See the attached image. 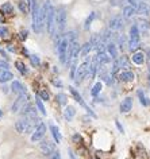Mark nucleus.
<instances>
[{
    "mask_svg": "<svg viewBox=\"0 0 150 159\" xmlns=\"http://www.w3.org/2000/svg\"><path fill=\"white\" fill-rule=\"evenodd\" d=\"M56 100H57V102L60 105H62V107H66L68 105V97L64 93H58V95L56 96Z\"/></svg>",
    "mask_w": 150,
    "mask_h": 159,
    "instance_id": "nucleus-22",
    "label": "nucleus"
},
{
    "mask_svg": "<svg viewBox=\"0 0 150 159\" xmlns=\"http://www.w3.org/2000/svg\"><path fill=\"white\" fill-rule=\"evenodd\" d=\"M8 37V30L4 26H0V38H7Z\"/></svg>",
    "mask_w": 150,
    "mask_h": 159,
    "instance_id": "nucleus-31",
    "label": "nucleus"
},
{
    "mask_svg": "<svg viewBox=\"0 0 150 159\" xmlns=\"http://www.w3.org/2000/svg\"><path fill=\"white\" fill-rule=\"evenodd\" d=\"M46 30L49 35H53L56 30V10L51 7L50 3L48 6V14H46Z\"/></svg>",
    "mask_w": 150,
    "mask_h": 159,
    "instance_id": "nucleus-3",
    "label": "nucleus"
},
{
    "mask_svg": "<svg viewBox=\"0 0 150 159\" xmlns=\"http://www.w3.org/2000/svg\"><path fill=\"white\" fill-rule=\"evenodd\" d=\"M69 156H70V159H76V156H74V154L72 153V150H69Z\"/></svg>",
    "mask_w": 150,
    "mask_h": 159,
    "instance_id": "nucleus-39",
    "label": "nucleus"
},
{
    "mask_svg": "<svg viewBox=\"0 0 150 159\" xmlns=\"http://www.w3.org/2000/svg\"><path fill=\"white\" fill-rule=\"evenodd\" d=\"M45 134H46V124L45 123H39V124L34 128V131H32L31 142L32 143H37L39 140H42L43 136H45Z\"/></svg>",
    "mask_w": 150,
    "mask_h": 159,
    "instance_id": "nucleus-7",
    "label": "nucleus"
},
{
    "mask_svg": "<svg viewBox=\"0 0 150 159\" xmlns=\"http://www.w3.org/2000/svg\"><path fill=\"white\" fill-rule=\"evenodd\" d=\"M76 72H77V65H76V62H73V64H72V67H70V78L72 80H74Z\"/></svg>",
    "mask_w": 150,
    "mask_h": 159,
    "instance_id": "nucleus-32",
    "label": "nucleus"
},
{
    "mask_svg": "<svg viewBox=\"0 0 150 159\" xmlns=\"http://www.w3.org/2000/svg\"><path fill=\"white\" fill-rule=\"evenodd\" d=\"M92 50V43L91 42H88V43H85V45L81 47V51H80V54L83 55V57H87V55L89 54V51Z\"/></svg>",
    "mask_w": 150,
    "mask_h": 159,
    "instance_id": "nucleus-26",
    "label": "nucleus"
},
{
    "mask_svg": "<svg viewBox=\"0 0 150 159\" xmlns=\"http://www.w3.org/2000/svg\"><path fill=\"white\" fill-rule=\"evenodd\" d=\"M89 67H91V61L89 59H85L80 66L77 67V72H76V76H74V82L76 85L81 84L84 78L88 76V72H89Z\"/></svg>",
    "mask_w": 150,
    "mask_h": 159,
    "instance_id": "nucleus-4",
    "label": "nucleus"
},
{
    "mask_svg": "<svg viewBox=\"0 0 150 159\" xmlns=\"http://www.w3.org/2000/svg\"><path fill=\"white\" fill-rule=\"evenodd\" d=\"M74 115H76V108H74V107H72V105H66V107H65V111H64L65 120L70 121L74 117Z\"/></svg>",
    "mask_w": 150,
    "mask_h": 159,
    "instance_id": "nucleus-14",
    "label": "nucleus"
},
{
    "mask_svg": "<svg viewBox=\"0 0 150 159\" xmlns=\"http://www.w3.org/2000/svg\"><path fill=\"white\" fill-rule=\"evenodd\" d=\"M39 97L42 99V101H48V100L50 99V95H49V92H46V90H41V92H39Z\"/></svg>",
    "mask_w": 150,
    "mask_h": 159,
    "instance_id": "nucleus-30",
    "label": "nucleus"
},
{
    "mask_svg": "<svg viewBox=\"0 0 150 159\" xmlns=\"http://www.w3.org/2000/svg\"><path fill=\"white\" fill-rule=\"evenodd\" d=\"M96 18V12H92L88 18H87V20H85V24H84V29L85 30H88L89 29V26H91V23H92V20Z\"/></svg>",
    "mask_w": 150,
    "mask_h": 159,
    "instance_id": "nucleus-28",
    "label": "nucleus"
},
{
    "mask_svg": "<svg viewBox=\"0 0 150 159\" xmlns=\"http://www.w3.org/2000/svg\"><path fill=\"white\" fill-rule=\"evenodd\" d=\"M1 116H3V111L0 109V119H1Z\"/></svg>",
    "mask_w": 150,
    "mask_h": 159,
    "instance_id": "nucleus-41",
    "label": "nucleus"
},
{
    "mask_svg": "<svg viewBox=\"0 0 150 159\" xmlns=\"http://www.w3.org/2000/svg\"><path fill=\"white\" fill-rule=\"evenodd\" d=\"M66 26V10L64 7H60L56 10V29L58 32H62Z\"/></svg>",
    "mask_w": 150,
    "mask_h": 159,
    "instance_id": "nucleus-2",
    "label": "nucleus"
},
{
    "mask_svg": "<svg viewBox=\"0 0 150 159\" xmlns=\"http://www.w3.org/2000/svg\"><path fill=\"white\" fill-rule=\"evenodd\" d=\"M131 61H133L135 65H144V62H145V54L142 53V51H137V53H134V54H133Z\"/></svg>",
    "mask_w": 150,
    "mask_h": 159,
    "instance_id": "nucleus-15",
    "label": "nucleus"
},
{
    "mask_svg": "<svg viewBox=\"0 0 150 159\" xmlns=\"http://www.w3.org/2000/svg\"><path fill=\"white\" fill-rule=\"evenodd\" d=\"M14 78V74L8 69H0V82L6 84Z\"/></svg>",
    "mask_w": 150,
    "mask_h": 159,
    "instance_id": "nucleus-11",
    "label": "nucleus"
},
{
    "mask_svg": "<svg viewBox=\"0 0 150 159\" xmlns=\"http://www.w3.org/2000/svg\"><path fill=\"white\" fill-rule=\"evenodd\" d=\"M8 67H10V65L7 61H0V69H8Z\"/></svg>",
    "mask_w": 150,
    "mask_h": 159,
    "instance_id": "nucleus-33",
    "label": "nucleus"
},
{
    "mask_svg": "<svg viewBox=\"0 0 150 159\" xmlns=\"http://www.w3.org/2000/svg\"><path fill=\"white\" fill-rule=\"evenodd\" d=\"M107 53H108V55L112 58V59H116V58H118V50H116L115 43L110 42L108 45H107Z\"/></svg>",
    "mask_w": 150,
    "mask_h": 159,
    "instance_id": "nucleus-16",
    "label": "nucleus"
},
{
    "mask_svg": "<svg viewBox=\"0 0 150 159\" xmlns=\"http://www.w3.org/2000/svg\"><path fill=\"white\" fill-rule=\"evenodd\" d=\"M11 90L16 95H22V93H26V88L19 82V81H12L11 84Z\"/></svg>",
    "mask_w": 150,
    "mask_h": 159,
    "instance_id": "nucleus-13",
    "label": "nucleus"
},
{
    "mask_svg": "<svg viewBox=\"0 0 150 159\" xmlns=\"http://www.w3.org/2000/svg\"><path fill=\"white\" fill-rule=\"evenodd\" d=\"M27 100H29V96L26 95V93L19 95V97L15 100V102H14L12 107H11V112H12V113H18V112H20L23 107L27 104Z\"/></svg>",
    "mask_w": 150,
    "mask_h": 159,
    "instance_id": "nucleus-8",
    "label": "nucleus"
},
{
    "mask_svg": "<svg viewBox=\"0 0 150 159\" xmlns=\"http://www.w3.org/2000/svg\"><path fill=\"white\" fill-rule=\"evenodd\" d=\"M50 131H51V135H53V139H54L56 143H60L61 142V132L58 130V127H56L54 124H50Z\"/></svg>",
    "mask_w": 150,
    "mask_h": 159,
    "instance_id": "nucleus-19",
    "label": "nucleus"
},
{
    "mask_svg": "<svg viewBox=\"0 0 150 159\" xmlns=\"http://www.w3.org/2000/svg\"><path fill=\"white\" fill-rule=\"evenodd\" d=\"M53 85L58 86V88H62V82H61L60 80H53Z\"/></svg>",
    "mask_w": 150,
    "mask_h": 159,
    "instance_id": "nucleus-35",
    "label": "nucleus"
},
{
    "mask_svg": "<svg viewBox=\"0 0 150 159\" xmlns=\"http://www.w3.org/2000/svg\"><path fill=\"white\" fill-rule=\"evenodd\" d=\"M134 73L131 72V70H123L119 73V80H120L122 82H130L134 80Z\"/></svg>",
    "mask_w": 150,
    "mask_h": 159,
    "instance_id": "nucleus-10",
    "label": "nucleus"
},
{
    "mask_svg": "<svg viewBox=\"0 0 150 159\" xmlns=\"http://www.w3.org/2000/svg\"><path fill=\"white\" fill-rule=\"evenodd\" d=\"M96 159H97V158H96Z\"/></svg>",
    "mask_w": 150,
    "mask_h": 159,
    "instance_id": "nucleus-42",
    "label": "nucleus"
},
{
    "mask_svg": "<svg viewBox=\"0 0 150 159\" xmlns=\"http://www.w3.org/2000/svg\"><path fill=\"white\" fill-rule=\"evenodd\" d=\"M1 11H3V14H6V15H12L14 14V7H12V4L11 3H4V4H1Z\"/></svg>",
    "mask_w": 150,
    "mask_h": 159,
    "instance_id": "nucleus-20",
    "label": "nucleus"
},
{
    "mask_svg": "<svg viewBox=\"0 0 150 159\" xmlns=\"http://www.w3.org/2000/svg\"><path fill=\"white\" fill-rule=\"evenodd\" d=\"M15 66H16V69L19 70V73L22 74V76H26V74L29 73V70H27L26 65L23 64L22 61H16V62H15Z\"/></svg>",
    "mask_w": 150,
    "mask_h": 159,
    "instance_id": "nucleus-21",
    "label": "nucleus"
},
{
    "mask_svg": "<svg viewBox=\"0 0 150 159\" xmlns=\"http://www.w3.org/2000/svg\"><path fill=\"white\" fill-rule=\"evenodd\" d=\"M130 50H135L139 46V29L138 26L134 24L130 29Z\"/></svg>",
    "mask_w": 150,
    "mask_h": 159,
    "instance_id": "nucleus-5",
    "label": "nucleus"
},
{
    "mask_svg": "<svg viewBox=\"0 0 150 159\" xmlns=\"http://www.w3.org/2000/svg\"><path fill=\"white\" fill-rule=\"evenodd\" d=\"M73 140H74V142H80V140H81V136H80V135H73Z\"/></svg>",
    "mask_w": 150,
    "mask_h": 159,
    "instance_id": "nucleus-38",
    "label": "nucleus"
},
{
    "mask_svg": "<svg viewBox=\"0 0 150 159\" xmlns=\"http://www.w3.org/2000/svg\"><path fill=\"white\" fill-rule=\"evenodd\" d=\"M123 27V22L120 18H112L110 20V29L111 30H120Z\"/></svg>",
    "mask_w": 150,
    "mask_h": 159,
    "instance_id": "nucleus-17",
    "label": "nucleus"
},
{
    "mask_svg": "<svg viewBox=\"0 0 150 159\" xmlns=\"http://www.w3.org/2000/svg\"><path fill=\"white\" fill-rule=\"evenodd\" d=\"M138 97H139V102L144 105V107H147V105L150 104L149 99H147L146 96H145V93L142 92V90H138Z\"/></svg>",
    "mask_w": 150,
    "mask_h": 159,
    "instance_id": "nucleus-25",
    "label": "nucleus"
},
{
    "mask_svg": "<svg viewBox=\"0 0 150 159\" xmlns=\"http://www.w3.org/2000/svg\"><path fill=\"white\" fill-rule=\"evenodd\" d=\"M135 12H137V8H135L134 6H127V7H125V10H123V14H125L126 18H131Z\"/></svg>",
    "mask_w": 150,
    "mask_h": 159,
    "instance_id": "nucleus-24",
    "label": "nucleus"
},
{
    "mask_svg": "<svg viewBox=\"0 0 150 159\" xmlns=\"http://www.w3.org/2000/svg\"><path fill=\"white\" fill-rule=\"evenodd\" d=\"M39 147H41V151L45 156H51L54 154V143H51L49 140H42Z\"/></svg>",
    "mask_w": 150,
    "mask_h": 159,
    "instance_id": "nucleus-9",
    "label": "nucleus"
},
{
    "mask_svg": "<svg viewBox=\"0 0 150 159\" xmlns=\"http://www.w3.org/2000/svg\"><path fill=\"white\" fill-rule=\"evenodd\" d=\"M115 124H116V127H118V130L120 131V132H123V131H125V130H123V127L120 125V123H119V121H115Z\"/></svg>",
    "mask_w": 150,
    "mask_h": 159,
    "instance_id": "nucleus-37",
    "label": "nucleus"
},
{
    "mask_svg": "<svg viewBox=\"0 0 150 159\" xmlns=\"http://www.w3.org/2000/svg\"><path fill=\"white\" fill-rule=\"evenodd\" d=\"M30 59H31V64L32 65H35V66H39L41 65V59H39V57L38 55H30Z\"/></svg>",
    "mask_w": 150,
    "mask_h": 159,
    "instance_id": "nucleus-29",
    "label": "nucleus"
},
{
    "mask_svg": "<svg viewBox=\"0 0 150 159\" xmlns=\"http://www.w3.org/2000/svg\"><path fill=\"white\" fill-rule=\"evenodd\" d=\"M18 7L22 11V14H29L30 8H31V3H29V0H19Z\"/></svg>",
    "mask_w": 150,
    "mask_h": 159,
    "instance_id": "nucleus-18",
    "label": "nucleus"
},
{
    "mask_svg": "<svg viewBox=\"0 0 150 159\" xmlns=\"http://www.w3.org/2000/svg\"><path fill=\"white\" fill-rule=\"evenodd\" d=\"M133 108V99L131 97H126L120 104V112L122 113H127V112L131 111Z\"/></svg>",
    "mask_w": 150,
    "mask_h": 159,
    "instance_id": "nucleus-12",
    "label": "nucleus"
},
{
    "mask_svg": "<svg viewBox=\"0 0 150 159\" xmlns=\"http://www.w3.org/2000/svg\"><path fill=\"white\" fill-rule=\"evenodd\" d=\"M35 104H37V108L39 109V112H41L43 116H46V109H45V107H43L42 99H37V100H35Z\"/></svg>",
    "mask_w": 150,
    "mask_h": 159,
    "instance_id": "nucleus-27",
    "label": "nucleus"
},
{
    "mask_svg": "<svg viewBox=\"0 0 150 159\" xmlns=\"http://www.w3.org/2000/svg\"><path fill=\"white\" fill-rule=\"evenodd\" d=\"M27 35H29V31H27V30H25V31L20 32V38H22L23 41H26V39H27Z\"/></svg>",
    "mask_w": 150,
    "mask_h": 159,
    "instance_id": "nucleus-34",
    "label": "nucleus"
},
{
    "mask_svg": "<svg viewBox=\"0 0 150 159\" xmlns=\"http://www.w3.org/2000/svg\"><path fill=\"white\" fill-rule=\"evenodd\" d=\"M56 49L58 51V57H60V62L62 65H66L68 57H69V41L66 37H61L58 35V39L56 42Z\"/></svg>",
    "mask_w": 150,
    "mask_h": 159,
    "instance_id": "nucleus-1",
    "label": "nucleus"
},
{
    "mask_svg": "<svg viewBox=\"0 0 150 159\" xmlns=\"http://www.w3.org/2000/svg\"><path fill=\"white\" fill-rule=\"evenodd\" d=\"M102 89H103V82L102 81H99V82H96L95 85H93L92 90H91V95H92L93 97H96V96L102 92Z\"/></svg>",
    "mask_w": 150,
    "mask_h": 159,
    "instance_id": "nucleus-23",
    "label": "nucleus"
},
{
    "mask_svg": "<svg viewBox=\"0 0 150 159\" xmlns=\"http://www.w3.org/2000/svg\"><path fill=\"white\" fill-rule=\"evenodd\" d=\"M50 159H61V154L58 153V151H57V153L54 151V154L51 155V158H50Z\"/></svg>",
    "mask_w": 150,
    "mask_h": 159,
    "instance_id": "nucleus-36",
    "label": "nucleus"
},
{
    "mask_svg": "<svg viewBox=\"0 0 150 159\" xmlns=\"http://www.w3.org/2000/svg\"><path fill=\"white\" fill-rule=\"evenodd\" d=\"M69 92L72 93V96H73V97H74V100H76V101L79 102V104H80L84 109H85V111H87V113H88V115H91L92 117H96V115L93 113V111L89 108V107H88V105L85 104V101H84V100H83V97H81V95H80V93H79V92H77L76 89H74L73 86H69Z\"/></svg>",
    "mask_w": 150,
    "mask_h": 159,
    "instance_id": "nucleus-6",
    "label": "nucleus"
},
{
    "mask_svg": "<svg viewBox=\"0 0 150 159\" xmlns=\"http://www.w3.org/2000/svg\"><path fill=\"white\" fill-rule=\"evenodd\" d=\"M1 89H3V92H4V93H8V86L3 85V88H1Z\"/></svg>",
    "mask_w": 150,
    "mask_h": 159,
    "instance_id": "nucleus-40",
    "label": "nucleus"
}]
</instances>
